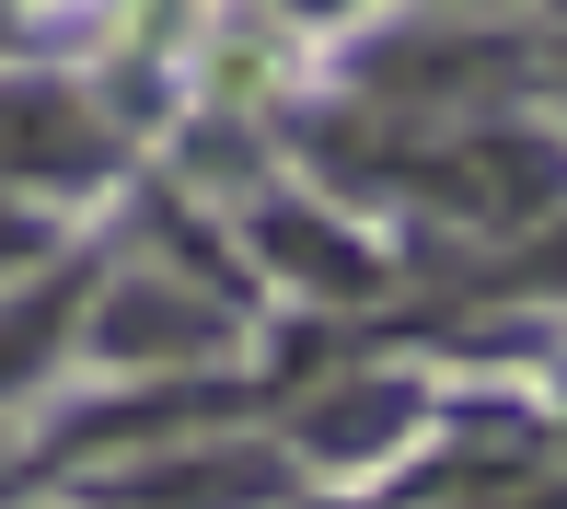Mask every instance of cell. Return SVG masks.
<instances>
[{
	"mask_svg": "<svg viewBox=\"0 0 567 509\" xmlns=\"http://www.w3.org/2000/svg\"><path fill=\"white\" fill-rule=\"evenodd\" d=\"M12 254H35V232H23V220L0 209V267H12Z\"/></svg>",
	"mask_w": 567,
	"mask_h": 509,
	"instance_id": "6",
	"label": "cell"
},
{
	"mask_svg": "<svg viewBox=\"0 0 567 509\" xmlns=\"http://www.w3.org/2000/svg\"><path fill=\"white\" fill-rule=\"evenodd\" d=\"M313 440H324V451H371V440H394V394H348V405H324Z\"/></svg>",
	"mask_w": 567,
	"mask_h": 509,
	"instance_id": "5",
	"label": "cell"
},
{
	"mask_svg": "<svg viewBox=\"0 0 567 509\" xmlns=\"http://www.w3.org/2000/svg\"><path fill=\"white\" fill-rule=\"evenodd\" d=\"M116 360H174V347H209V313H174V301H116L105 313Z\"/></svg>",
	"mask_w": 567,
	"mask_h": 509,
	"instance_id": "3",
	"label": "cell"
},
{
	"mask_svg": "<svg viewBox=\"0 0 567 509\" xmlns=\"http://www.w3.org/2000/svg\"><path fill=\"white\" fill-rule=\"evenodd\" d=\"M0 163H23V174H70V163H93V127L59 105V93H0Z\"/></svg>",
	"mask_w": 567,
	"mask_h": 509,
	"instance_id": "1",
	"label": "cell"
},
{
	"mask_svg": "<svg viewBox=\"0 0 567 509\" xmlns=\"http://www.w3.org/2000/svg\"><path fill=\"white\" fill-rule=\"evenodd\" d=\"M59 313H70V290H35V301H23L12 324H0V382H23V371L47 360V336H59Z\"/></svg>",
	"mask_w": 567,
	"mask_h": 509,
	"instance_id": "4",
	"label": "cell"
},
{
	"mask_svg": "<svg viewBox=\"0 0 567 509\" xmlns=\"http://www.w3.org/2000/svg\"><path fill=\"white\" fill-rule=\"evenodd\" d=\"M267 254H278V267H301L313 290H359V278H371V254H359L348 232H324L313 209H267Z\"/></svg>",
	"mask_w": 567,
	"mask_h": 509,
	"instance_id": "2",
	"label": "cell"
}]
</instances>
